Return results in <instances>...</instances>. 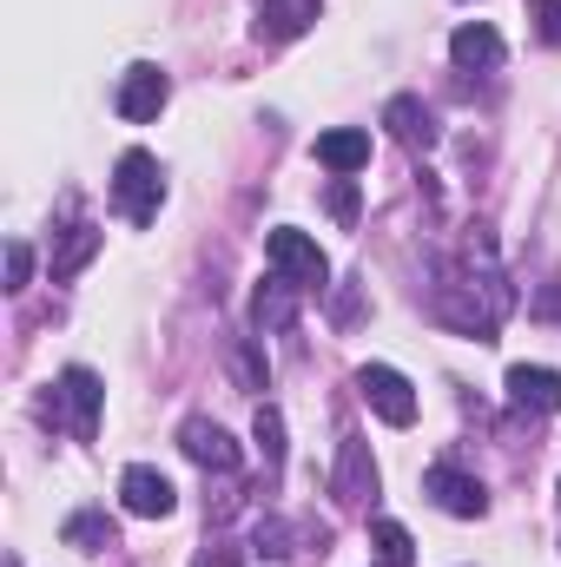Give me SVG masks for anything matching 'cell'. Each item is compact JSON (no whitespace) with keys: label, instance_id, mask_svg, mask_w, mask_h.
<instances>
[{"label":"cell","instance_id":"24","mask_svg":"<svg viewBox=\"0 0 561 567\" xmlns=\"http://www.w3.org/2000/svg\"><path fill=\"white\" fill-rule=\"evenodd\" d=\"M27 278H33V251L13 238V245H7V290H27Z\"/></svg>","mask_w":561,"mask_h":567},{"label":"cell","instance_id":"2","mask_svg":"<svg viewBox=\"0 0 561 567\" xmlns=\"http://www.w3.org/2000/svg\"><path fill=\"white\" fill-rule=\"evenodd\" d=\"M265 258H272V271H284L297 290H324V278H330V258H324L317 238H304L297 225H278V231L265 238Z\"/></svg>","mask_w":561,"mask_h":567},{"label":"cell","instance_id":"19","mask_svg":"<svg viewBox=\"0 0 561 567\" xmlns=\"http://www.w3.org/2000/svg\"><path fill=\"white\" fill-rule=\"evenodd\" d=\"M370 548H377L390 567L417 561V542H410V528H404V522H370Z\"/></svg>","mask_w":561,"mask_h":567},{"label":"cell","instance_id":"25","mask_svg":"<svg viewBox=\"0 0 561 567\" xmlns=\"http://www.w3.org/2000/svg\"><path fill=\"white\" fill-rule=\"evenodd\" d=\"M529 317H549V323H561V284H549V290L529 303Z\"/></svg>","mask_w":561,"mask_h":567},{"label":"cell","instance_id":"18","mask_svg":"<svg viewBox=\"0 0 561 567\" xmlns=\"http://www.w3.org/2000/svg\"><path fill=\"white\" fill-rule=\"evenodd\" d=\"M93 251H100V231H93V225H73V238L53 251V284H67L86 258H93Z\"/></svg>","mask_w":561,"mask_h":567},{"label":"cell","instance_id":"5","mask_svg":"<svg viewBox=\"0 0 561 567\" xmlns=\"http://www.w3.org/2000/svg\"><path fill=\"white\" fill-rule=\"evenodd\" d=\"M422 495H429L442 515H462V522L489 515V488H482L476 475H462L456 462H436V468H422Z\"/></svg>","mask_w":561,"mask_h":567},{"label":"cell","instance_id":"8","mask_svg":"<svg viewBox=\"0 0 561 567\" xmlns=\"http://www.w3.org/2000/svg\"><path fill=\"white\" fill-rule=\"evenodd\" d=\"M330 488H337V502H344V508H364V502L377 495V462H370V442H364V435H344Z\"/></svg>","mask_w":561,"mask_h":567},{"label":"cell","instance_id":"21","mask_svg":"<svg viewBox=\"0 0 561 567\" xmlns=\"http://www.w3.org/2000/svg\"><path fill=\"white\" fill-rule=\"evenodd\" d=\"M232 370H238V383H245V390H265V383H272V363L258 357V343H252V337L232 350Z\"/></svg>","mask_w":561,"mask_h":567},{"label":"cell","instance_id":"7","mask_svg":"<svg viewBox=\"0 0 561 567\" xmlns=\"http://www.w3.org/2000/svg\"><path fill=\"white\" fill-rule=\"evenodd\" d=\"M120 502H126V515H140V522H165V515L178 508V488H172L159 468L133 462V468L120 475Z\"/></svg>","mask_w":561,"mask_h":567},{"label":"cell","instance_id":"16","mask_svg":"<svg viewBox=\"0 0 561 567\" xmlns=\"http://www.w3.org/2000/svg\"><path fill=\"white\" fill-rule=\"evenodd\" d=\"M60 542H67V548H80V555H100V548H113V542H120V528H113L100 508H80V515H67Z\"/></svg>","mask_w":561,"mask_h":567},{"label":"cell","instance_id":"17","mask_svg":"<svg viewBox=\"0 0 561 567\" xmlns=\"http://www.w3.org/2000/svg\"><path fill=\"white\" fill-rule=\"evenodd\" d=\"M252 555H265V561H284V555H297V528H290L284 515H265V522L252 528Z\"/></svg>","mask_w":561,"mask_h":567},{"label":"cell","instance_id":"11","mask_svg":"<svg viewBox=\"0 0 561 567\" xmlns=\"http://www.w3.org/2000/svg\"><path fill=\"white\" fill-rule=\"evenodd\" d=\"M384 126H390V140L410 145V152H429V145L442 140V126H436V113L422 106L417 93H397L390 106H384Z\"/></svg>","mask_w":561,"mask_h":567},{"label":"cell","instance_id":"20","mask_svg":"<svg viewBox=\"0 0 561 567\" xmlns=\"http://www.w3.org/2000/svg\"><path fill=\"white\" fill-rule=\"evenodd\" d=\"M252 435H258V449H265V468H284V416L272 410V403H258Z\"/></svg>","mask_w":561,"mask_h":567},{"label":"cell","instance_id":"4","mask_svg":"<svg viewBox=\"0 0 561 567\" xmlns=\"http://www.w3.org/2000/svg\"><path fill=\"white\" fill-rule=\"evenodd\" d=\"M53 403L67 410V429H73V442H93V435H100V403H106V383H100L86 363H73V370L60 377Z\"/></svg>","mask_w":561,"mask_h":567},{"label":"cell","instance_id":"1","mask_svg":"<svg viewBox=\"0 0 561 567\" xmlns=\"http://www.w3.org/2000/svg\"><path fill=\"white\" fill-rule=\"evenodd\" d=\"M159 205H165V172H159V158L140 152V145L120 152V165H113V212H120L126 225H152Z\"/></svg>","mask_w":561,"mask_h":567},{"label":"cell","instance_id":"14","mask_svg":"<svg viewBox=\"0 0 561 567\" xmlns=\"http://www.w3.org/2000/svg\"><path fill=\"white\" fill-rule=\"evenodd\" d=\"M297 297H304V290L284 278V271H272V278L258 284V297H252V323H258V330H290V323H297Z\"/></svg>","mask_w":561,"mask_h":567},{"label":"cell","instance_id":"23","mask_svg":"<svg viewBox=\"0 0 561 567\" xmlns=\"http://www.w3.org/2000/svg\"><path fill=\"white\" fill-rule=\"evenodd\" d=\"M529 20H536V33H542L549 47H561V0H536Z\"/></svg>","mask_w":561,"mask_h":567},{"label":"cell","instance_id":"6","mask_svg":"<svg viewBox=\"0 0 561 567\" xmlns=\"http://www.w3.org/2000/svg\"><path fill=\"white\" fill-rule=\"evenodd\" d=\"M165 100H172V80H165V66H152V60H140V66H126L120 73V120H133V126H145V120H159L165 113Z\"/></svg>","mask_w":561,"mask_h":567},{"label":"cell","instance_id":"9","mask_svg":"<svg viewBox=\"0 0 561 567\" xmlns=\"http://www.w3.org/2000/svg\"><path fill=\"white\" fill-rule=\"evenodd\" d=\"M178 449H185V455H192L198 468H218V475H232V468L245 462V449H238V442H232L225 429L212 423V416H192V423L178 429Z\"/></svg>","mask_w":561,"mask_h":567},{"label":"cell","instance_id":"3","mask_svg":"<svg viewBox=\"0 0 561 567\" xmlns=\"http://www.w3.org/2000/svg\"><path fill=\"white\" fill-rule=\"evenodd\" d=\"M357 396H364V403H370L390 429L417 423V390H410V377H404V370H390V363H364V370H357Z\"/></svg>","mask_w":561,"mask_h":567},{"label":"cell","instance_id":"22","mask_svg":"<svg viewBox=\"0 0 561 567\" xmlns=\"http://www.w3.org/2000/svg\"><path fill=\"white\" fill-rule=\"evenodd\" d=\"M330 218L337 225H357V178H337L330 185Z\"/></svg>","mask_w":561,"mask_h":567},{"label":"cell","instance_id":"15","mask_svg":"<svg viewBox=\"0 0 561 567\" xmlns=\"http://www.w3.org/2000/svg\"><path fill=\"white\" fill-rule=\"evenodd\" d=\"M317 7H324V0H265L252 33H258V40H272V47H284V40H297V33L317 20Z\"/></svg>","mask_w":561,"mask_h":567},{"label":"cell","instance_id":"13","mask_svg":"<svg viewBox=\"0 0 561 567\" xmlns=\"http://www.w3.org/2000/svg\"><path fill=\"white\" fill-rule=\"evenodd\" d=\"M317 165L337 172V178H357V172L370 165V133H364V126H330V133H317Z\"/></svg>","mask_w":561,"mask_h":567},{"label":"cell","instance_id":"26","mask_svg":"<svg viewBox=\"0 0 561 567\" xmlns=\"http://www.w3.org/2000/svg\"><path fill=\"white\" fill-rule=\"evenodd\" d=\"M192 567H232V555H198Z\"/></svg>","mask_w":561,"mask_h":567},{"label":"cell","instance_id":"12","mask_svg":"<svg viewBox=\"0 0 561 567\" xmlns=\"http://www.w3.org/2000/svg\"><path fill=\"white\" fill-rule=\"evenodd\" d=\"M449 60L469 66V73H496V66H502V33H496L489 20H462V27L449 33Z\"/></svg>","mask_w":561,"mask_h":567},{"label":"cell","instance_id":"10","mask_svg":"<svg viewBox=\"0 0 561 567\" xmlns=\"http://www.w3.org/2000/svg\"><path fill=\"white\" fill-rule=\"evenodd\" d=\"M509 403L529 410V416H555L561 410V370H549V363H516L509 370Z\"/></svg>","mask_w":561,"mask_h":567}]
</instances>
